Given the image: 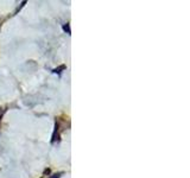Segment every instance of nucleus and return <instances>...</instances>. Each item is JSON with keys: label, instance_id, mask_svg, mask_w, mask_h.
I'll return each instance as SVG.
<instances>
[{"label": "nucleus", "instance_id": "obj_7", "mask_svg": "<svg viewBox=\"0 0 190 178\" xmlns=\"http://www.w3.org/2000/svg\"><path fill=\"white\" fill-rule=\"evenodd\" d=\"M0 120H1V119H0Z\"/></svg>", "mask_w": 190, "mask_h": 178}, {"label": "nucleus", "instance_id": "obj_3", "mask_svg": "<svg viewBox=\"0 0 190 178\" xmlns=\"http://www.w3.org/2000/svg\"><path fill=\"white\" fill-rule=\"evenodd\" d=\"M63 30L65 31V32L68 33V35H70V33H71V31H70V26H69V24H64V25H63Z\"/></svg>", "mask_w": 190, "mask_h": 178}, {"label": "nucleus", "instance_id": "obj_4", "mask_svg": "<svg viewBox=\"0 0 190 178\" xmlns=\"http://www.w3.org/2000/svg\"><path fill=\"white\" fill-rule=\"evenodd\" d=\"M25 4H26V1H23V2H21V4H20V6H19V7H18V8H17V9H16V14H17V13H18V11H20V9H21V8H23V7H24V6H25Z\"/></svg>", "mask_w": 190, "mask_h": 178}, {"label": "nucleus", "instance_id": "obj_2", "mask_svg": "<svg viewBox=\"0 0 190 178\" xmlns=\"http://www.w3.org/2000/svg\"><path fill=\"white\" fill-rule=\"evenodd\" d=\"M57 131H58V123L56 122V126H55V131H54V134H52V140H51V142H55V141H56V133H57Z\"/></svg>", "mask_w": 190, "mask_h": 178}, {"label": "nucleus", "instance_id": "obj_1", "mask_svg": "<svg viewBox=\"0 0 190 178\" xmlns=\"http://www.w3.org/2000/svg\"><path fill=\"white\" fill-rule=\"evenodd\" d=\"M63 70H65V65H64V64H63V65H59L58 68H55L54 70H52V73L61 75V74H62V71H63Z\"/></svg>", "mask_w": 190, "mask_h": 178}, {"label": "nucleus", "instance_id": "obj_6", "mask_svg": "<svg viewBox=\"0 0 190 178\" xmlns=\"http://www.w3.org/2000/svg\"><path fill=\"white\" fill-rule=\"evenodd\" d=\"M46 173H48V175H49V173H50V170H49V169H48V170H45V171H44V175H46Z\"/></svg>", "mask_w": 190, "mask_h": 178}, {"label": "nucleus", "instance_id": "obj_5", "mask_svg": "<svg viewBox=\"0 0 190 178\" xmlns=\"http://www.w3.org/2000/svg\"><path fill=\"white\" fill-rule=\"evenodd\" d=\"M62 175H63V172H58V173H55V175H52V176H51V177H50V178H59V177H61Z\"/></svg>", "mask_w": 190, "mask_h": 178}]
</instances>
